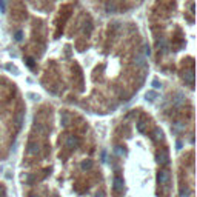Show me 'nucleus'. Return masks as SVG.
Listing matches in <instances>:
<instances>
[{"instance_id":"1","label":"nucleus","mask_w":197,"mask_h":197,"mask_svg":"<svg viewBox=\"0 0 197 197\" xmlns=\"http://www.w3.org/2000/svg\"><path fill=\"white\" fill-rule=\"evenodd\" d=\"M156 160H157V163H159V165H166V163H168V160H169V154H168V151H166V149H160V151H157V153H156Z\"/></svg>"},{"instance_id":"2","label":"nucleus","mask_w":197,"mask_h":197,"mask_svg":"<svg viewBox=\"0 0 197 197\" xmlns=\"http://www.w3.org/2000/svg\"><path fill=\"white\" fill-rule=\"evenodd\" d=\"M169 172L168 171H160L159 174H157V182L160 183V185H165V183H168L169 182Z\"/></svg>"},{"instance_id":"3","label":"nucleus","mask_w":197,"mask_h":197,"mask_svg":"<svg viewBox=\"0 0 197 197\" xmlns=\"http://www.w3.org/2000/svg\"><path fill=\"white\" fill-rule=\"evenodd\" d=\"M65 143H66V146H68V148L74 149V148H77V145H79V139H77L75 136H68Z\"/></svg>"},{"instance_id":"4","label":"nucleus","mask_w":197,"mask_h":197,"mask_svg":"<svg viewBox=\"0 0 197 197\" xmlns=\"http://www.w3.org/2000/svg\"><path fill=\"white\" fill-rule=\"evenodd\" d=\"M183 80H185L186 83L192 85V83H194V71L191 69V71H186V72H183Z\"/></svg>"},{"instance_id":"5","label":"nucleus","mask_w":197,"mask_h":197,"mask_svg":"<svg viewBox=\"0 0 197 197\" xmlns=\"http://www.w3.org/2000/svg\"><path fill=\"white\" fill-rule=\"evenodd\" d=\"M153 140H154V142L163 140V131H162L160 128H156V129H154V133H153Z\"/></svg>"},{"instance_id":"6","label":"nucleus","mask_w":197,"mask_h":197,"mask_svg":"<svg viewBox=\"0 0 197 197\" xmlns=\"http://www.w3.org/2000/svg\"><path fill=\"white\" fill-rule=\"evenodd\" d=\"M114 189L122 191L123 189V179L122 177H114Z\"/></svg>"},{"instance_id":"7","label":"nucleus","mask_w":197,"mask_h":197,"mask_svg":"<svg viewBox=\"0 0 197 197\" xmlns=\"http://www.w3.org/2000/svg\"><path fill=\"white\" fill-rule=\"evenodd\" d=\"M80 168H82L83 171L91 169V168H92V160H89V159H88V160H83V162L80 163Z\"/></svg>"},{"instance_id":"8","label":"nucleus","mask_w":197,"mask_h":197,"mask_svg":"<svg viewBox=\"0 0 197 197\" xmlns=\"http://www.w3.org/2000/svg\"><path fill=\"white\" fill-rule=\"evenodd\" d=\"M180 197H188L189 195V188L185 185V186H180V191H179Z\"/></svg>"},{"instance_id":"9","label":"nucleus","mask_w":197,"mask_h":197,"mask_svg":"<svg viewBox=\"0 0 197 197\" xmlns=\"http://www.w3.org/2000/svg\"><path fill=\"white\" fill-rule=\"evenodd\" d=\"M137 131H139V133H145V131H146V123H145L143 120H139V122H137Z\"/></svg>"},{"instance_id":"10","label":"nucleus","mask_w":197,"mask_h":197,"mask_svg":"<svg viewBox=\"0 0 197 197\" xmlns=\"http://www.w3.org/2000/svg\"><path fill=\"white\" fill-rule=\"evenodd\" d=\"M145 97L148 98V100H156V98H157V92H154V91H148V92L145 94Z\"/></svg>"},{"instance_id":"11","label":"nucleus","mask_w":197,"mask_h":197,"mask_svg":"<svg viewBox=\"0 0 197 197\" xmlns=\"http://www.w3.org/2000/svg\"><path fill=\"white\" fill-rule=\"evenodd\" d=\"M60 120H62V123L66 126V125H68V122H69V116H68L66 113H62V114H60Z\"/></svg>"},{"instance_id":"12","label":"nucleus","mask_w":197,"mask_h":197,"mask_svg":"<svg viewBox=\"0 0 197 197\" xmlns=\"http://www.w3.org/2000/svg\"><path fill=\"white\" fill-rule=\"evenodd\" d=\"M23 116H25V113H23V111H20V113L17 114V119H16V122H17V126H22V122H23Z\"/></svg>"},{"instance_id":"13","label":"nucleus","mask_w":197,"mask_h":197,"mask_svg":"<svg viewBox=\"0 0 197 197\" xmlns=\"http://www.w3.org/2000/svg\"><path fill=\"white\" fill-rule=\"evenodd\" d=\"M29 153H31V154H36V153H39V145H36V143H31V145H29Z\"/></svg>"},{"instance_id":"14","label":"nucleus","mask_w":197,"mask_h":197,"mask_svg":"<svg viewBox=\"0 0 197 197\" xmlns=\"http://www.w3.org/2000/svg\"><path fill=\"white\" fill-rule=\"evenodd\" d=\"M114 11H116V5H114V3H106V13L111 14V13H114Z\"/></svg>"},{"instance_id":"15","label":"nucleus","mask_w":197,"mask_h":197,"mask_svg":"<svg viewBox=\"0 0 197 197\" xmlns=\"http://www.w3.org/2000/svg\"><path fill=\"white\" fill-rule=\"evenodd\" d=\"M151 85H153V88H154V89H159V88H160V83H159V80H156V79L153 80V83H151Z\"/></svg>"},{"instance_id":"16","label":"nucleus","mask_w":197,"mask_h":197,"mask_svg":"<svg viewBox=\"0 0 197 197\" xmlns=\"http://www.w3.org/2000/svg\"><path fill=\"white\" fill-rule=\"evenodd\" d=\"M0 13H5V0H0Z\"/></svg>"},{"instance_id":"17","label":"nucleus","mask_w":197,"mask_h":197,"mask_svg":"<svg viewBox=\"0 0 197 197\" xmlns=\"http://www.w3.org/2000/svg\"><path fill=\"white\" fill-rule=\"evenodd\" d=\"M16 40H17V42L22 40V31H17V33H16Z\"/></svg>"},{"instance_id":"18","label":"nucleus","mask_w":197,"mask_h":197,"mask_svg":"<svg viewBox=\"0 0 197 197\" xmlns=\"http://www.w3.org/2000/svg\"><path fill=\"white\" fill-rule=\"evenodd\" d=\"M26 63H28L29 68H34V60L33 59H26Z\"/></svg>"},{"instance_id":"19","label":"nucleus","mask_w":197,"mask_h":197,"mask_svg":"<svg viewBox=\"0 0 197 197\" xmlns=\"http://www.w3.org/2000/svg\"><path fill=\"white\" fill-rule=\"evenodd\" d=\"M116 153H117V154H120V156H122V154H125V151H123L120 146H116Z\"/></svg>"},{"instance_id":"20","label":"nucleus","mask_w":197,"mask_h":197,"mask_svg":"<svg viewBox=\"0 0 197 197\" xmlns=\"http://www.w3.org/2000/svg\"><path fill=\"white\" fill-rule=\"evenodd\" d=\"M94 197H105V194H103V191H98V192H95Z\"/></svg>"},{"instance_id":"21","label":"nucleus","mask_w":197,"mask_h":197,"mask_svg":"<svg viewBox=\"0 0 197 197\" xmlns=\"http://www.w3.org/2000/svg\"><path fill=\"white\" fill-rule=\"evenodd\" d=\"M33 197H36V195H33Z\"/></svg>"}]
</instances>
